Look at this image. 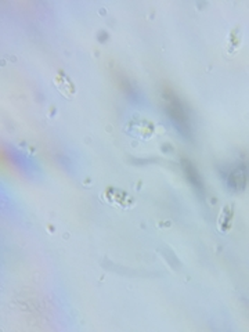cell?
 <instances>
[{
  "instance_id": "obj_5",
  "label": "cell",
  "mask_w": 249,
  "mask_h": 332,
  "mask_svg": "<svg viewBox=\"0 0 249 332\" xmlns=\"http://www.w3.org/2000/svg\"><path fill=\"white\" fill-rule=\"evenodd\" d=\"M183 165H184V170L185 173H187V176H188V180H190L195 187L201 188V178H200V175H198V172L195 170L193 163L188 162V161H183Z\"/></svg>"
},
{
  "instance_id": "obj_2",
  "label": "cell",
  "mask_w": 249,
  "mask_h": 332,
  "mask_svg": "<svg viewBox=\"0 0 249 332\" xmlns=\"http://www.w3.org/2000/svg\"><path fill=\"white\" fill-rule=\"evenodd\" d=\"M54 85H56L58 90L61 91V94L67 98H72L75 96V86L72 85V82L69 81L67 76L58 75L54 78Z\"/></svg>"
},
{
  "instance_id": "obj_1",
  "label": "cell",
  "mask_w": 249,
  "mask_h": 332,
  "mask_svg": "<svg viewBox=\"0 0 249 332\" xmlns=\"http://www.w3.org/2000/svg\"><path fill=\"white\" fill-rule=\"evenodd\" d=\"M234 218V206L233 205H227L225 208H222V211L219 213L217 218V228L220 233H228L231 228V223H233Z\"/></svg>"
},
{
  "instance_id": "obj_4",
  "label": "cell",
  "mask_w": 249,
  "mask_h": 332,
  "mask_svg": "<svg viewBox=\"0 0 249 332\" xmlns=\"http://www.w3.org/2000/svg\"><path fill=\"white\" fill-rule=\"evenodd\" d=\"M169 115L172 116V119L175 121V123H181V125H184L185 126V121H187V118H185V113L184 111H183V108H181V106H180V103L179 101H170V104H169Z\"/></svg>"
},
{
  "instance_id": "obj_3",
  "label": "cell",
  "mask_w": 249,
  "mask_h": 332,
  "mask_svg": "<svg viewBox=\"0 0 249 332\" xmlns=\"http://www.w3.org/2000/svg\"><path fill=\"white\" fill-rule=\"evenodd\" d=\"M240 46H241V36H240V29L237 28V29H233V31L230 32V35H228V38H227L226 51H227L230 56H233V54H235V53L238 51Z\"/></svg>"
}]
</instances>
